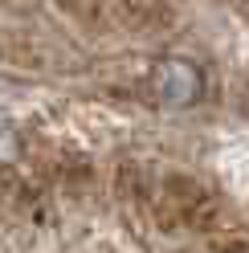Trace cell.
Instances as JSON below:
<instances>
[{
	"instance_id": "cell-2",
	"label": "cell",
	"mask_w": 249,
	"mask_h": 253,
	"mask_svg": "<svg viewBox=\"0 0 249 253\" xmlns=\"http://www.w3.org/2000/svg\"><path fill=\"white\" fill-rule=\"evenodd\" d=\"M21 155V135L12 126H0V168H8Z\"/></svg>"
},
{
	"instance_id": "cell-1",
	"label": "cell",
	"mask_w": 249,
	"mask_h": 253,
	"mask_svg": "<svg viewBox=\"0 0 249 253\" xmlns=\"http://www.w3.org/2000/svg\"><path fill=\"white\" fill-rule=\"evenodd\" d=\"M151 94L172 110H192L205 98V70L192 57H160L151 66Z\"/></svg>"
}]
</instances>
